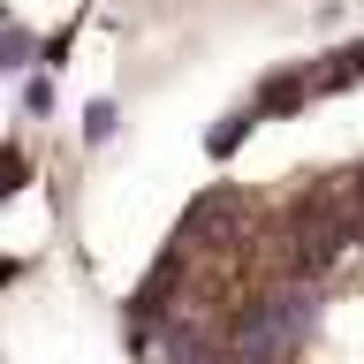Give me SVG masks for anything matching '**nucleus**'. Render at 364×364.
I'll return each instance as SVG.
<instances>
[{
  "mask_svg": "<svg viewBox=\"0 0 364 364\" xmlns=\"http://www.w3.org/2000/svg\"><path fill=\"white\" fill-rule=\"evenodd\" d=\"M364 76V46H341V53H326V61L311 68V91H341Z\"/></svg>",
  "mask_w": 364,
  "mask_h": 364,
  "instance_id": "obj_2",
  "label": "nucleus"
},
{
  "mask_svg": "<svg viewBox=\"0 0 364 364\" xmlns=\"http://www.w3.org/2000/svg\"><path fill=\"white\" fill-rule=\"evenodd\" d=\"M250 122H258V114H228V122H213V136H205V152H213V159H228V152H235V144L250 136Z\"/></svg>",
  "mask_w": 364,
  "mask_h": 364,
  "instance_id": "obj_4",
  "label": "nucleus"
},
{
  "mask_svg": "<svg viewBox=\"0 0 364 364\" xmlns=\"http://www.w3.org/2000/svg\"><path fill=\"white\" fill-rule=\"evenodd\" d=\"M23 107H31V114H53V84H46V76H31V84H23Z\"/></svg>",
  "mask_w": 364,
  "mask_h": 364,
  "instance_id": "obj_6",
  "label": "nucleus"
},
{
  "mask_svg": "<svg viewBox=\"0 0 364 364\" xmlns=\"http://www.w3.org/2000/svg\"><path fill=\"white\" fill-rule=\"evenodd\" d=\"M114 129H122V114H114V99H91V107H84V144H107Z\"/></svg>",
  "mask_w": 364,
  "mask_h": 364,
  "instance_id": "obj_5",
  "label": "nucleus"
},
{
  "mask_svg": "<svg viewBox=\"0 0 364 364\" xmlns=\"http://www.w3.org/2000/svg\"><path fill=\"white\" fill-rule=\"evenodd\" d=\"M311 318H318V296L311 289H273V296H258V304L235 318L228 357H235V364H281L296 341L311 334Z\"/></svg>",
  "mask_w": 364,
  "mask_h": 364,
  "instance_id": "obj_1",
  "label": "nucleus"
},
{
  "mask_svg": "<svg viewBox=\"0 0 364 364\" xmlns=\"http://www.w3.org/2000/svg\"><path fill=\"white\" fill-rule=\"evenodd\" d=\"M304 99H311V68H304V76H273V84L258 91V107H266V114H296Z\"/></svg>",
  "mask_w": 364,
  "mask_h": 364,
  "instance_id": "obj_3",
  "label": "nucleus"
},
{
  "mask_svg": "<svg viewBox=\"0 0 364 364\" xmlns=\"http://www.w3.org/2000/svg\"><path fill=\"white\" fill-rule=\"evenodd\" d=\"M190 364H235V357H228V349H198Z\"/></svg>",
  "mask_w": 364,
  "mask_h": 364,
  "instance_id": "obj_7",
  "label": "nucleus"
}]
</instances>
